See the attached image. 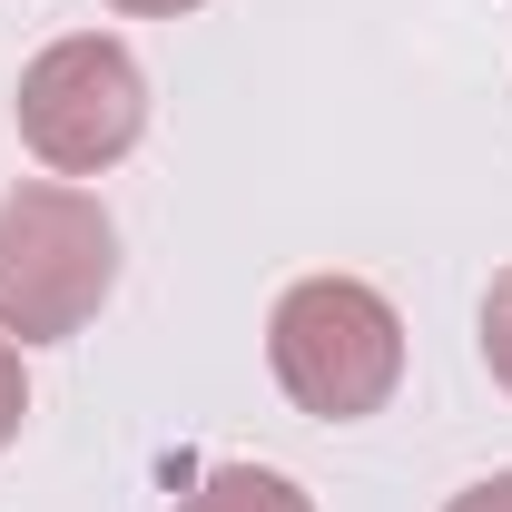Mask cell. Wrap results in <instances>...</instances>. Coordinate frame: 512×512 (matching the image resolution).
Here are the masks:
<instances>
[{
  "mask_svg": "<svg viewBox=\"0 0 512 512\" xmlns=\"http://www.w3.org/2000/svg\"><path fill=\"white\" fill-rule=\"evenodd\" d=\"M119 286V227L69 178H30L0 197V335L60 345L109 306Z\"/></svg>",
  "mask_w": 512,
  "mask_h": 512,
  "instance_id": "obj_2",
  "label": "cell"
},
{
  "mask_svg": "<svg viewBox=\"0 0 512 512\" xmlns=\"http://www.w3.org/2000/svg\"><path fill=\"white\" fill-rule=\"evenodd\" d=\"M20 138L50 178H99L148 138V69L109 30H69L20 69Z\"/></svg>",
  "mask_w": 512,
  "mask_h": 512,
  "instance_id": "obj_3",
  "label": "cell"
},
{
  "mask_svg": "<svg viewBox=\"0 0 512 512\" xmlns=\"http://www.w3.org/2000/svg\"><path fill=\"white\" fill-rule=\"evenodd\" d=\"M20 414H30V375H20V345L0 335V444L20 434Z\"/></svg>",
  "mask_w": 512,
  "mask_h": 512,
  "instance_id": "obj_6",
  "label": "cell"
},
{
  "mask_svg": "<svg viewBox=\"0 0 512 512\" xmlns=\"http://www.w3.org/2000/svg\"><path fill=\"white\" fill-rule=\"evenodd\" d=\"M444 512H512V473H483L473 493H453Z\"/></svg>",
  "mask_w": 512,
  "mask_h": 512,
  "instance_id": "obj_7",
  "label": "cell"
},
{
  "mask_svg": "<svg viewBox=\"0 0 512 512\" xmlns=\"http://www.w3.org/2000/svg\"><path fill=\"white\" fill-rule=\"evenodd\" d=\"M109 10H128V20H178V10H197V0H109Z\"/></svg>",
  "mask_w": 512,
  "mask_h": 512,
  "instance_id": "obj_8",
  "label": "cell"
},
{
  "mask_svg": "<svg viewBox=\"0 0 512 512\" xmlns=\"http://www.w3.org/2000/svg\"><path fill=\"white\" fill-rule=\"evenodd\" d=\"M178 512H316L286 473H266V463H217V473H197Z\"/></svg>",
  "mask_w": 512,
  "mask_h": 512,
  "instance_id": "obj_4",
  "label": "cell"
},
{
  "mask_svg": "<svg viewBox=\"0 0 512 512\" xmlns=\"http://www.w3.org/2000/svg\"><path fill=\"white\" fill-rule=\"evenodd\" d=\"M266 365L286 384L296 414L316 424H365L404 384V316L384 306L365 276H306L266 316Z\"/></svg>",
  "mask_w": 512,
  "mask_h": 512,
  "instance_id": "obj_1",
  "label": "cell"
},
{
  "mask_svg": "<svg viewBox=\"0 0 512 512\" xmlns=\"http://www.w3.org/2000/svg\"><path fill=\"white\" fill-rule=\"evenodd\" d=\"M483 365H493V384L512 394V266L483 286Z\"/></svg>",
  "mask_w": 512,
  "mask_h": 512,
  "instance_id": "obj_5",
  "label": "cell"
}]
</instances>
